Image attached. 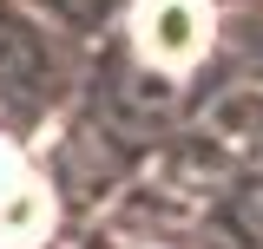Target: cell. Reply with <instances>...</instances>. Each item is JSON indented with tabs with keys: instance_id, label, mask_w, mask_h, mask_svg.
<instances>
[{
	"instance_id": "2",
	"label": "cell",
	"mask_w": 263,
	"mask_h": 249,
	"mask_svg": "<svg viewBox=\"0 0 263 249\" xmlns=\"http://www.w3.org/2000/svg\"><path fill=\"white\" fill-rule=\"evenodd\" d=\"M46 230H53L46 184L20 164H0V249H40Z\"/></svg>"
},
{
	"instance_id": "1",
	"label": "cell",
	"mask_w": 263,
	"mask_h": 249,
	"mask_svg": "<svg viewBox=\"0 0 263 249\" xmlns=\"http://www.w3.org/2000/svg\"><path fill=\"white\" fill-rule=\"evenodd\" d=\"M138 53L164 72H191L211 46V0H138L132 7Z\"/></svg>"
}]
</instances>
